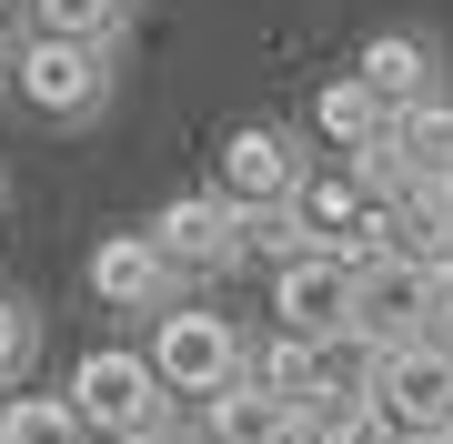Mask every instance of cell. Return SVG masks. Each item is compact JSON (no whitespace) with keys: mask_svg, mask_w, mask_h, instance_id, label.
I'll return each mask as SVG.
<instances>
[{"mask_svg":"<svg viewBox=\"0 0 453 444\" xmlns=\"http://www.w3.org/2000/svg\"><path fill=\"white\" fill-rule=\"evenodd\" d=\"M71 414H81L91 444H131V434L172 425V394H162V374H151V354L101 344V354L71 363Z\"/></svg>","mask_w":453,"mask_h":444,"instance_id":"1","label":"cell"},{"mask_svg":"<svg viewBox=\"0 0 453 444\" xmlns=\"http://www.w3.org/2000/svg\"><path fill=\"white\" fill-rule=\"evenodd\" d=\"M151 374H162V394H192V404H211V394H232V384L252 374V344L232 333V313H162L151 323Z\"/></svg>","mask_w":453,"mask_h":444,"instance_id":"2","label":"cell"},{"mask_svg":"<svg viewBox=\"0 0 453 444\" xmlns=\"http://www.w3.org/2000/svg\"><path fill=\"white\" fill-rule=\"evenodd\" d=\"M434 313H443V273L413 263V253H372V263L353 273V333L363 344L403 354V344L434 333Z\"/></svg>","mask_w":453,"mask_h":444,"instance_id":"3","label":"cell"},{"mask_svg":"<svg viewBox=\"0 0 453 444\" xmlns=\"http://www.w3.org/2000/svg\"><path fill=\"white\" fill-rule=\"evenodd\" d=\"M11 82H20V101L50 112V121H91L101 101H111V51L31 31V41H20V61H11Z\"/></svg>","mask_w":453,"mask_h":444,"instance_id":"4","label":"cell"},{"mask_svg":"<svg viewBox=\"0 0 453 444\" xmlns=\"http://www.w3.org/2000/svg\"><path fill=\"white\" fill-rule=\"evenodd\" d=\"M292 222H303V243L333 253V263H372V253H393V243H383V202L363 192L353 162H342V172H312L303 192H292Z\"/></svg>","mask_w":453,"mask_h":444,"instance_id":"5","label":"cell"},{"mask_svg":"<svg viewBox=\"0 0 453 444\" xmlns=\"http://www.w3.org/2000/svg\"><path fill=\"white\" fill-rule=\"evenodd\" d=\"M303 142L282 132V121H242V132L222 142V202L232 213H292V192H303Z\"/></svg>","mask_w":453,"mask_h":444,"instance_id":"6","label":"cell"},{"mask_svg":"<svg viewBox=\"0 0 453 444\" xmlns=\"http://www.w3.org/2000/svg\"><path fill=\"white\" fill-rule=\"evenodd\" d=\"M372 404H383V425L403 434V444H443V425H453V363H443L434 344L383 354V384H372Z\"/></svg>","mask_w":453,"mask_h":444,"instance_id":"7","label":"cell"},{"mask_svg":"<svg viewBox=\"0 0 453 444\" xmlns=\"http://www.w3.org/2000/svg\"><path fill=\"white\" fill-rule=\"evenodd\" d=\"M353 273H363V263H333V253L282 263V273H273V333H303V344L353 333Z\"/></svg>","mask_w":453,"mask_h":444,"instance_id":"8","label":"cell"},{"mask_svg":"<svg viewBox=\"0 0 453 444\" xmlns=\"http://www.w3.org/2000/svg\"><path fill=\"white\" fill-rule=\"evenodd\" d=\"M151 243H162L172 273H222L232 253H242V213H232L222 192H181L151 213Z\"/></svg>","mask_w":453,"mask_h":444,"instance_id":"9","label":"cell"},{"mask_svg":"<svg viewBox=\"0 0 453 444\" xmlns=\"http://www.w3.org/2000/svg\"><path fill=\"white\" fill-rule=\"evenodd\" d=\"M91 293L111 303V313H151V323H162L172 293H181V273L162 263V243H151V232H111V243L91 253Z\"/></svg>","mask_w":453,"mask_h":444,"instance_id":"10","label":"cell"},{"mask_svg":"<svg viewBox=\"0 0 453 444\" xmlns=\"http://www.w3.org/2000/svg\"><path fill=\"white\" fill-rule=\"evenodd\" d=\"M353 82L383 101V112H413V101H434V41L423 31H372L363 61H353Z\"/></svg>","mask_w":453,"mask_h":444,"instance_id":"11","label":"cell"},{"mask_svg":"<svg viewBox=\"0 0 453 444\" xmlns=\"http://www.w3.org/2000/svg\"><path fill=\"white\" fill-rule=\"evenodd\" d=\"M282 434H303V414L273 404L252 374L232 384V394H211V404H202V425H192V444H282Z\"/></svg>","mask_w":453,"mask_h":444,"instance_id":"12","label":"cell"},{"mask_svg":"<svg viewBox=\"0 0 453 444\" xmlns=\"http://www.w3.org/2000/svg\"><path fill=\"white\" fill-rule=\"evenodd\" d=\"M312 121H323V142H333V152H353V162H363V152L393 132V112H383V101L353 82V71H333V82L312 91Z\"/></svg>","mask_w":453,"mask_h":444,"instance_id":"13","label":"cell"},{"mask_svg":"<svg viewBox=\"0 0 453 444\" xmlns=\"http://www.w3.org/2000/svg\"><path fill=\"white\" fill-rule=\"evenodd\" d=\"M393 162L403 172H423V182H453V101L434 91V101H413V112H393Z\"/></svg>","mask_w":453,"mask_h":444,"instance_id":"14","label":"cell"},{"mask_svg":"<svg viewBox=\"0 0 453 444\" xmlns=\"http://www.w3.org/2000/svg\"><path fill=\"white\" fill-rule=\"evenodd\" d=\"M252 384H262L273 404H292V414H312V404H323V363H312L303 333H273V344L252 354Z\"/></svg>","mask_w":453,"mask_h":444,"instance_id":"15","label":"cell"},{"mask_svg":"<svg viewBox=\"0 0 453 444\" xmlns=\"http://www.w3.org/2000/svg\"><path fill=\"white\" fill-rule=\"evenodd\" d=\"M0 444H81V414H71V394H11Z\"/></svg>","mask_w":453,"mask_h":444,"instance_id":"16","label":"cell"},{"mask_svg":"<svg viewBox=\"0 0 453 444\" xmlns=\"http://www.w3.org/2000/svg\"><path fill=\"white\" fill-rule=\"evenodd\" d=\"M121 20H131V0H41V31H50V41H91V51H111Z\"/></svg>","mask_w":453,"mask_h":444,"instance_id":"17","label":"cell"},{"mask_svg":"<svg viewBox=\"0 0 453 444\" xmlns=\"http://www.w3.org/2000/svg\"><path fill=\"white\" fill-rule=\"evenodd\" d=\"M303 434H312V444H403V434L383 425V404H372V394H353V404H312Z\"/></svg>","mask_w":453,"mask_h":444,"instance_id":"18","label":"cell"},{"mask_svg":"<svg viewBox=\"0 0 453 444\" xmlns=\"http://www.w3.org/2000/svg\"><path fill=\"white\" fill-rule=\"evenodd\" d=\"M31 354H41V313L0 293V384H20V374H31Z\"/></svg>","mask_w":453,"mask_h":444,"instance_id":"19","label":"cell"},{"mask_svg":"<svg viewBox=\"0 0 453 444\" xmlns=\"http://www.w3.org/2000/svg\"><path fill=\"white\" fill-rule=\"evenodd\" d=\"M423 344H434V354L453 363V283H443V313H434V333H423Z\"/></svg>","mask_w":453,"mask_h":444,"instance_id":"20","label":"cell"},{"mask_svg":"<svg viewBox=\"0 0 453 444\" xmlns=\"http://www.w3.org/2000/svg\"><path fill=\"white\" fill-rule=\"evenodd\" d=\"M131 444H192V434H181V425H151V434H131Z\"/></svg>","mask_w":453,"mask_h":444,"instance_id":"21","label":"cell"},{"mask_svg":"<svg viewBox=\"0 0 453 444\" xmlns=\"http://www.w3.org/2000/svg\"><path fill=\"white\" fill-rule=\"evenodd\" d=\"M0 61H20V51H11V20H0Z\"/></svg>","mask_w":453,"mask_h":444,"instance_id":"22","label":"cell"},{"mask_svg":"<svg viewBox=\"0 0 453 444\" xmlns=\"http://www.w3.org/2000/svg\"><path fill=\"white\" fill-rule=\"evenodd\" d=\"M11 11H41V0H0V20H11Z\"/></svg>","mask_w":453,"mask_h":444,"instance_id":"23","label":"cell"},{"mask_svg":"<svg viewBox=\"0 0 453 444\" xmlns=\"http://www.w3.org/2000/svg\"><path fill=\"white\" fill-rule=\"evenodd\" d=\"M443 283H453V253H443Z\"/></svg>","mask_w":453,"mask_h":444,"instance_id":"24","label":"cell"},{"mask_svg":"<svg viewBox=\"0 0 453 444\" xmlns=\"http://www.w3.org/2000/svg\"><path fill=\"white\" fill-rule=\"evenodd\" d=\"M282 444H312V434H282Z\"/></svg>","mask_w":453,"mask_h":444,"instance_id":"25","label":"cell"},{"mask_svg":"<svg viewBox=\"0 0 453 444\" xmlns=\"http://www.w3.org/2000/svg\"><path fill=\"white\" fill-rule=\"evenodd\" d=\"M443 444H453V425H443Z\"/></svg>","mask_w":453,"mask_h":444,"instance_id":"26","label":"cell"}]
</instances>
